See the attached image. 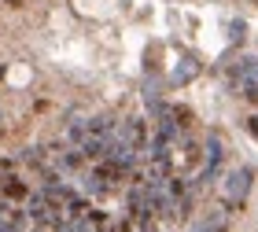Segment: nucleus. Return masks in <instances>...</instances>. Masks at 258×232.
<instances>
[{
  "instance_id": "2",
  "label": "nucleus",
  "mask_w": 258,
  "mask_h": 232,
  "mask_svg": "<svg viewBox=\"0 0 258 232\" xmlns=\"http://www.w3.org/2000/svg\"><path fill=\"white\" fill-rule=\"evenodd\" d=\"M221 136L218 133H210L207 136V166H203V173H199V181H214V173L221 170Z\"/></svg>"
},
{
  "instance_id": "3",
  "label": "nucleus",
  "mask_w": 258,
  "mask_h": 232,
  "mask_svg": "<svg viewBox=\"0 0 258 232\" xmlns=\"http://www.w3.org/2000/svg\"><path fill=\"white\" fill-rule=\"evenodd\" d=\"M4 195L8 199H30V188L19 177H4Z\"/></svg>"
},
{
  "instance_id": "1",
  "label": "nucleus",
  "mask_w": 258,
  "mask_h": 232,
  "mask_svg": "<svg viewBox=\"0 0 258 232\" xmlns=\"http://www.w3.org/2000/svg\"><path fill=\"white\" fill-rule=\"evenodd\" d=\"M251 184H254V166H236L225 177V206H229V210H240V206H243Z\"/></svg>"
},
{
  "instance_id": "4",
  "label": "nucleus",
  "mask_w": 258,
  "mask_h": 232,
  "mask_svg": "<svg viewBox=\"0 0 258 232\" xmlns=\"http://www.w3.org/2000/svg\"><path fill=\"white\" fill-rule=\"evenodd\" d=\"M196 70H199V66H196L192 59H184V66H181V70H177V74H173V81H177V85H184V81H188V78H192Z\"/></svg>"
},
{
  "instance_id": "5",
  "label": "nucleus",
  "mask_w": 258,
  "mask_h": 232,
  "mask_svg": "<svg viewBox=\"0 0 258 232\" xmlns=\"http://www.w3.org/2000/svg\"><path fill=\"white\" fill-rule=\"evenodd\" d=\"M247 129H251V136H258V114H254V118H247Z\"/></svg>"
}]
</instances>
